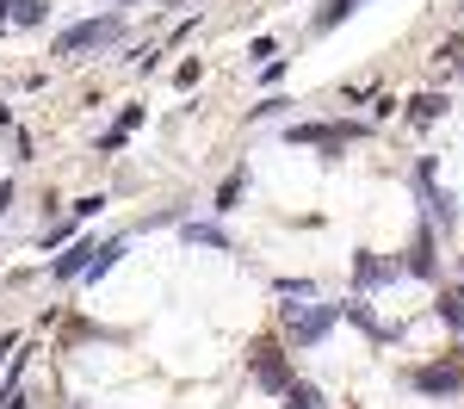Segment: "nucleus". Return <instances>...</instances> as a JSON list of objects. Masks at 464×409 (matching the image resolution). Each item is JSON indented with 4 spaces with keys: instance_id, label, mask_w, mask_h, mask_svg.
Listing matches in <instances>:
<instances>
[{
    "instance_id": "12",
    "label": "nucleus",
    "mask_w": 464,
    "mask_h": 409,
    "mask_svg": "<svg viewBox=\"0 0 464 409\" xmlns=\"http://www.w3.org/2000/svg\"><path fill=\"white\" fill-rule=\"evenodd\" d=\"M179 236L198 242V248H229V229L223 223H179Z\"/></svg>"
},
{
    "instance_id": "11",
    "label": "nucleus",
    "mask_w": 464,
    "mask_h": 409,
    "mask_svg": "<svg viewBox=\"0 0 464 409\" xmlns=\"http://www.w3.org/2000/svg\"><path fill=\"white\" fill-rule=\"evenodd\" d=\"M242 192H248V168H236V174H229V180L217 186V218H229V211H236V205H242Z\"/></svg>"
},
{
    "instance_id": "4",
    "label": "nucleus",
    "mask_w": 464,
    "mask_h": 409,
    "mask_svg": "<svg viewBox=\"0 0 464 409\" xmlns=\"http://www.w3.org/2000/svg\"><path fill=\"white\" fill-rule=\"evenodd\" d=\"M353 137H359V124H291V131H285L291 149L304 143V149H322V155H334V149L353 143Z\"/></svg>"
},
{
    "instance_id": "14",
    "label": "nucleus",
    "mask_w": 464,
    "mask_h": 409,
    "mask_svg": "<svg viewBox=\"0 0 464 409\" xmlns=\"http://www.w3.org/2000/svg\"><path fill=\"white\" fill-rule=\"evenodd\" d=\"M433 310H440V323H452V329H464V286H446Z\"/></svg>"
},
{
    "instance_id": "15",
    "label": "nucleus",
    "mask_w": 464,
    "mask_h": 409,
    "mask_svg": "<svg viewBox=\"0 0 464 409\" xmlns=\"http://www.w3.org/2000/svg\"><path fill=\"white\" fill-rule=\"evenodd\" d=\"M359 6H365V0H328V6H322V13H316V32H334L341 19H353Z\"/></svg>"
},
{
    "instance_id": "8",
    "label": "nucleus",
    "mask_w": 464,
    "mask_h": 409,
    "mask_svg": "<svg viewBox=\"0 0 464 409\" xmlns=\"http://www.w3.org/2000/svg\"><path fill=\"white\" fill-rule=\"evenodd\" d=\"M93 255H100V242H74L69 255H56V260H50V273H56V279H81V273L93 267Z\"/></svg>"
},
{
    "instance_id": "26",
    "label": "nucleus",
    "mask_w": 464,
    "mask_h": 409,
    "mask_svg": "<svg viewBox=\"0 0 464 409\" xmlns=\"http://www.w3.org/2000/svg\"><path fill=\"white\" fill-rule=\"evenodd\" d=\"M168 6H186V0H168Z\"/></svg>"
},
{
    "instance_id": "3",
    "label": "nucleus",
    "mask_w": 464,
    "mask_h": 409,
    "mask_svg": "<svg viewBox=\"0 0 464 409\" xmlns=\"http://www.w3.org/2000/svg\"><path fill=\"white\" fill-rule=\"evenodd\" d=\"M433 168H440L433 155H421V161H415V180H421V199H428V218L440 223V229H459V192L433 180Z\"/></svg>"
},
{
    "instance_id": "20",
    "label": "nucleus",
    "mask_w": 464,
    "mask_h": 409,
    "mask_svg": "<svg viewBox=\"0 0 464 409\" xmlns=\"http://www.w3.org/2000/svg\"><path fill=\"white\" fill-rule=\"evenodd\" d=\"M69 229H74V218L69 223H50V229H44V248H63V242H69Z\"/></svg>"
},
{
    "instance_id": "21",
    "label": "nucleus",
    "mask_w": 464,
    "mask_h": 409,
    "mask_svg": "<svg viewBox=\"0 0 464 409\" xmlns=\"http://www.w3.org/2000/svg\"><path fill=\"white\" fill-rule=\"evenodd\" d=\"M273 50H279L273 37H254V44H248V56H254V63H273Z\"/></svg>"
},
{
    "instance_id": "19",
    "label": "nucleus",
    "mask_w": 464,
    "mask_h": 409,
    "mask_svg": "<svg viewBox=\"0 0 464 409\" xmlns=\"http://www.w3.org/2000/svg\"><path fill=\"white\" fill-rule=\"evenodd\" d=\"M273 292H279V297H316V286H310V279H279Z\"/></svg>"
},
{
    "instance_id": "17",
    "label": "nucleus",
    "mask_w": 464,
    "mask_h": 409,
    "mask_svg": "<svg viewBox=\"0 0 464 409\" xmlns=\"http://www.w3.org/2000/svg\"><path fill=\"white\" fill-rule=\"evenodd\" d=\"M13 19H19V25H44L50 6H44V0H13Z\"/></svg>"
},
{
    "instance_id": "5",
    "label": "nucleus",
    "mask_w": 464,
    "mask_h": 409,
    "mask_svg": "<svg viewBox=\"0 0 464 409\" xmlns=\"http://www.w3.org/2000/svg\"><path fill=\"white\" fill-rule=\"evenodd\" d=\"M248 372H254V385H266V391H285L291 385V366H285V354H279L273 341H260L248 354Z\"/></svg>"
},
{
    "instance_id": "25",
    "label": "nucleus",
    "mask_w": 464,
    "mask_h": 409,
    "mask_svg": "<svg viewBox=\"0 0 464 409\" xmlns=\"http://www.w3.org/2000/svg\"><path fill=\"white\" fill-rule=\"evenodd\" d=\"M118 6H143V0H118Z\"/></svg>"
},
{
    "instance_id": "27",
    "label": "nucleus",
    "mask_w": 464,
    "mask_h": 409,
    "mask_svg": "<svg viewBox=\"0 0 464 409\" xmlns=\"http://www.w3.org/2000/svg\"><path fill=\"white\" fill-rule=\"evenodd\" d=\"M459 6H464V0H459Z\"/></svg>"
},
{
    "instance_id": "18",
    "label": "nucleus",
    "mask_w": 464,
    "mask_h": 409,
    "mask_svg": "<svg viewBox=\"0 0 464 409\" xmlns=\"http://www.w3.org/2000/svg\"><path fill=\"white\" fill-rule=\"evenodd\" d=\"M440 63H452V69L464 74V32H452L446 44H440Z\"/></svg>"
},
{
    "instance_id": "2",
    "label": "nucleus",
    "mask_w": 464,
    "mask_h": 409,
    "mask_svg": "<svg viewBox=\"0 0 464 409\" xmlns=\"http://www.w3.org/2000/svg\"><path fill=\"white\" fill-rule=\"evenodd\" d=\"M334 323H341V304H285V329L297 347H316Z\"/></svg>"
},
{
    "instance_id": "13",
    "label": "nucleus",
    "mask_w": 464,
    "mask_h": 409,
    "mask_svg": "<svg viewBox=\"0 0 464 409\" xmlns=\"http://www.w3.org/2000/svg\"><path fill=\"white\" fill-rule=\"evenodd\" d=\"M446 112H452V100H446V93H421V100L409 106V118H415V124H440Z\"/></svg>"
},
{
    "instance_id": "10",
    "label": "nucleus",
    "mask_w": 464,
    "mask_h": 409,
    "mask_svg": "<svg viewBox=\"0 0 464 409\" xmlns=\"http://www.w3.org/2000/svg\"><path fill=\"white\" fill-rule=\"evenodd\" d=\"M402 267H409L415 279H440V260H433V236H428V229L415 236V248H409V260H402Z\"/></svg>"
},
{
    "instance_id": "24",
    "label": "nucleus",
    "mask_w": 464,
    "mask_h": 409,
    "mask_svg": "<svg viewBox=\"0 0 464 409\" xmlns=\"http://www.w3.org/2000/svg\"><path fill=\"white\" fill-rule=\"evenodd\" d=\"M0 19H13V0H0Z\"/></svg>"
},
{
    "instance_id": "23",
    "label": "nucleus",
    "mask_w": 464,
    "mask_h": 409,
    "mask_svg": "<svg viewBox=\"0 0 464 409\" xmlns=\"http://www.w3.org/2000/svg\"><path fill=\"white\" fill-rule=\"evenodd\" d=\"M6 205H13V186L0 180V218H6Z\"/></svg>"
},
{
    "instance_id": "6",
    "label": "nucleus",
    "mask_w": 464,
    "mask_h": 409,
    "mask_svg": "<svg viewBox=\"0 0 464 409\" xmlns=\"http://www.w3.org/2000/svg\"><path fill=\"white\" fill-rule=\"evenodd\" d=\"M415 391H421V397H452V391H464V366H459V360L421 366V372H415Z\"/></svg>"
},
{
    "instance_id": "16",
    "label": "nucleus",
    "mask_w": 464,
    "mask_h": 409,
    "mask_svg": "<svg viewBox=\"0 0 464 409\" xmlns=\"http://www.w3.org/2000/svg\"><path fill=\"white\" fill-rule=\"evenodd\" d=\"M285 409H322L316 385H285Z\"/></svg>"
},
{
    "instance_id": "7",
    "label": "nucleus",
    "mask_w": 464,
    "mask_h": 409,
    "mask_svg": "<svg viewBox=\"0 0 464 409\" xmlns=\"http://www.w3.org/2000/svg\"><path fill=\"white\" fill-rule=\"evenodd\" d=\"M396 273H402V260H384V255H359L353 260V279L365 286V292H372V286H384V279H396Z\"/></svg>"
},
{
    "instance_id": "9",
    "label": "nucleus",
    "mask_w": 464,
    "mask_h": 409,
    "mask_svg": "<svg viewBox=\"0 0 464 409\" xmlns=\"http://www.w3.org/2000/svg\"><path fill=\"white\" fill-rule=\"evenodd\" d=\"M137 124H143V106H124V112H118V124L100 137V155H118V149L130 143V131H137Z\"/></svg>"
},
{
    "instance_id": "22",
    "label": "nucleus",
    "mask_w": 464,
    "mask_h": 409,
    "mask_svg": "<svg viewBox=\"0 0 464 409\" xmlns=\"http://www.w3.org/2000/svg\"><path fill=\"white\" fill-rule=\"evenodd\" d=\"M0 409H25V397H19V391H6V397H0Z\"/></svg>"
},
{
    "instance_id": "1",
    "label": "nucleus",
    "mask_w": 464,
    "mask_h": 409,
    "mask_svg": "<svg viewBox=\"0 0 464 409\" xmlns=\"http://www.w3.org/2000/svg\"><path fill=\"white\" fill-rule=\"evenodd\" d=\"M111 44H124V13L81 19V25H69V32H56L50 56H81V50H111Z\"/></svg>"
}]
</instances>
